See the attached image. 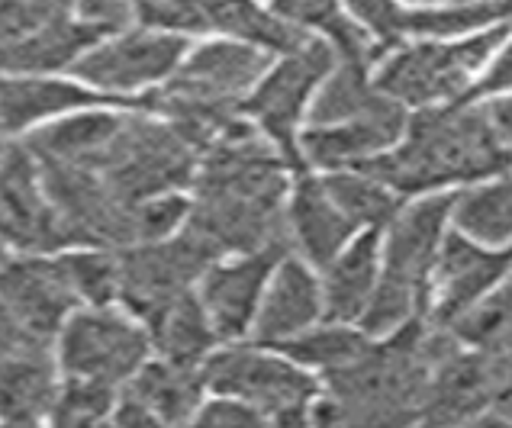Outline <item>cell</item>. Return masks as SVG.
I'll return each instance as SVG.
<instances>
[{
    "label": "cell",
    "instance_id": "obj_9",
    "mask_svg": "<svg viewBox=\"0 0 512 428\" xmlns=\"http://www.w3.org/2000/svg\"><path fill=\"white\" fill-rule=\"evenodd\" d=\"M116 255H120V293H116V303L142 322H152L165 306H171L184 293L197 290L203 271L213 261H219L213 248L184 223L168 239L116 248Z\"/></svg>",
    "mask_w": 512,
    "mask_h": 428
},
{
    "label": "cell",
    "instance_id": "obj_15",
    "mask_svg": "<svg viewBox=\"0 0 512 428\" xmlns=\"http://www.w3.org/2000/svg\"><path fill=\"white\" fill-rule=\"evenodd\" d=\"M406 123L409 110L393 97H384L374 110L355 116V120L300 129V158L310 171L358 168L364 161L393 149L403 139Z\"/></svg>",
    "mask_w": 512,
    "mask_h": 428
},
{
    "label": "cell",
    "instance_id": "obj_40",
    "mask_svg": "<svg viewBox=\"0 0 512 428\" xmlns=\"http://www.w3.org/2000/svg\"><path fill=\"white\" fill-rule=\"evenodd\" d=\"M10 258H13V248H10L4 239H0V271H4V264H7Z\"/></svg>",
    "mask_w": 512,
    "mask_h": 428
},
{
    "label": "cell",
    "instance_id": "obj_34",
    "mask_svg": "<svg viewBox=\"0 0 512 428\" xmlns=\"http://www.w3.org/2000/svg\"><path fill=\"white\" fill-rule=\"evenodd\" d=\"M342 4L351 17L368 29L380 52H390L393 46L409 39V13H413V7L403 4V0H342Z\"/></svg>",
    "mask_w": 512,
    "mask_h": 428
},
{
    "label": "cell",
    "instance_id": "obj_4",
    "mask_svg": "<svg viewBox=\"0 0 512 428\" xmlns=\"http://www.w3.org/2000/svg\"><path fill=\"white\" fill-rule=\"evenodd\" d=\"M512 33V23H493L455 39H409L384 52L374 65V84L406 110L455 103L471 94L474 81Z\"/></svg>",
    "mask_w": 512,
    "mask_h": 428
},
{
    "label": "cell",
    "instance_id": "obj_23",
    "mask_svg": "<svg viewBox=\"0 0 512 428\" xmlns=\"http://www.w3.org/2000/svg\"><path fill=\"white\" fill-rule=\"evenodd\" d=\"M380 277V229H364L326 268H319L323 319L358 326Z\"/></svg>",
    "mask_w": 512,
    "mask_h": 428
},
{
    "label": "cell",
    "instance_id": "obj_7",
    "mask_svg": "<svg viewBox=\"0 0 512 428\" xmlns=\"http://www.w3.org/2000/svg\"><path fill=\"white\" fill-rule=\"evenodd\" d=\"M55 354L62 374L123 387L152 358V338L145 322L129 309L113 303H84L58 329Z\"/></svg>",
    "mask_w": 512,
    "mask_h": 428
},
{
    "label": "cell",
    "instance_id": "obj_3",
    "mask_svg": "<svg viewBox=\"0 0 512 428\" xmlns=\"http://www.w3.org/2000/svg\"><path fill=\"white\" fill-rule=\"evenodd\" d=\"M451 206H455V190L406 197L390 223L380 229V277L358 322L368 335H390L409 319L426 316L429 274L438 245L451 229Z\"/></svg>",
    "mask_w": 512,
    "mask_h": 428
},
{
    "label": "cell",
    "instance_id": "obj_33",
    "mask_svg": "<svg viewBox=\"0 0 512 428\" xmlns=\"http://www.w3.org/2000/svg\"><path fill=\"white\" fill-rule=\"evenodd\" d=\"M116 396H120V387H113V383L65 374V380L58 383L49 422L52 425H65V428L104 425L113 416Z\"/></svg>",
    "mask_w": 512,
    "mask_h": 428
},
{
    "label": "cell",
    "instance_id": "obj_36",
    "mask_svg": "<svg viewBox=\"0 0 512 428\" xmlns=\"http://www.w3.org/2000/svg\"><path fill=\"white\" fill-rule=\"evenodd\" d=\"M190 425H213V428H252V425H268L261 412H255L248 403L236 400V396L213 393V400H203L197 416Z\"/></svg>",
    "mask_w": 512,
    "mask_h": 428
},
{
    "label": "cell",
    "instance_id": "obj_25",
    "mask_svg": "<svg viewBox=\"0 0 512 428\" xmlns=\"http://www.w3.org/2000/svg\"><path fill=\"white\" fill-rule=\"evenodd\" d=\"M107 33L94 23H84L75 13L58 17L13 46L0 49V75H46V71L71 68L78 58Z\"/></svg>",
    "mask_w": 512,
    "mask_h": 428
},
{
    "label": "cell",
    "instance_id": "obj_32",
    "mask_svg": "<svg viewBox=\"0 0 512 428\" xmlns=\"http://www.w3.org/2000/svg\"><path fill=\"white\" fill-rule=\"evenodd\" d=\"M55 255L81 306L116 303V293H120V255H116V248H65V252Z\"/></svg>",
    "mask_w": 512,
    "mask_h": 428
},
{
    "label": "cell",
    "instance_id": "obj_12",
    "mask_svg": "<svg viewBox=\"0 0 512 428\" xmlns=\"http://www.w3.org/2000/svg\"><path fill=\"white\" fill-rule=\"evenodd\" d=\"M512 390L506 364L484 348H467L458 338L432 364L419 422L474 425Z\"/></svg>",
    "mask_w": 512,
    "mask_h": 428
},
{
    "label": "cell",
    "instance_id": "obj_19",
    "mask_svg": "<svg viewBox=\"0 0 512 428\" xmlns=\"http://www.w3.org/2000/svg\"><path fill=\"white\" fill-rule=\"evenodd\" d=\"M287 229H290V248H294V255H300L306 264H313L316 271L326 268L358 232H364L335 203L329 187L323 184V174L310 168L294 174V184H290Z\"/></svg>",
    "mask_w": 512,
    "mask_h": 428
},
{
    "label": "cell",
    "instance_id": "obj_39",
    "mask_svg": "<svg viewBox=\"0 0 512 428\" xmlns=\"http://www.w3.org/2000/svg\"><path fill=\"white\" fill-rule=\"evenodd\" d=\"M409 7H461V4H480V0H403Z\"/></svg>",
    "mask_w": 512,
    "mask_h": 428
},
{
    "label": "cell",
    "instance_id": "obj_17",
    "mask_svg": "<svg viewBox=\"0 0 512 428\" xmlns=\"http://www.w3.org/2000/svg\"><path fill=\"white\" fill-rule=\"evenodd\" d=\"M0 303L29 329L58 335L62 322L81 306L58 255H13L0 271Z\"/></svg>",
    "mask_w": 512,
    "mask_h": 428
},
{
    "label": "cell",
    "instance_id": "obj_27",
    "mask_svg": "<svg viewBox=\"0 0 512 428\" xmlns=\"http://www.w3.org/2000/svg\"><path fill=\"white\" fill-rule=\"evenodd\" d=\"M451 226L490 248H512V171L455 190Z\"/></svg>",
    "mask_w": 512,
    "mask_h": 428
},
{
    "label": "cell",
    "instance_id": "obj_8",
    "mask_svg": "<svg viewBox=\"0 0 512 428\" xmlns=\"http://www.w3.org/2000/svg\"><path fill=\"white\" fill-rule=\"evenodd\" d=\"M335 62H339V55L332 52L329 42L310 39L297 52L277 55L265 71V78L245 97L242 113L277 145V152L287 158V165L297 174L306 171L297 145L300 123L306 120L316 87L323 84Z\"/></svg>",
    "mask_w": 512,
    "mask_h": 428
},
{
    "label": "cell",
    "instance_id": "obj_24",
    "mask_svg": "<svg viewBox=\"0 0 512 428\" xmlns=\"http://www.w3.org/2000/svg\"><path fill=\"white\" fill-rule=\"evenodd\" d=\"M123 387L152 412L155 425H187L194 422L200 403L207 400L203 367L181 364L171 358H149Z\"/></svg>",
    "mask_w": 512,
    "mask_h": 428
},
{
    "label": "cell",
    "instance_id": "obj_22",
    "mask_svg": "<svg viewBox=\"0 0 512 428\" xmlns=\"http://www.w3.org/2000/svg\"><path fill=\"white\" fill-rule=\"evenodd\" d=\"M123 110L110 107H87L68 113L65 120L29 129L23 145L39 165H78V168H97L100 155L107 152L110 139L123 123Z\"/></svg>",
    "mask_w": 512,
    "mask_h": 428
},
{
    "label": "cell",
    "instance_id": "obj_37",
    "mask_svg": "<svg viewBox=\"0 0 512 428\" xmlns=\"http://www.w3.org/2000/svg\"><path fill=\"white\" fill-rule=\"evenodd\" d=\"M512 91V33L500 42V49L490 55V62L480 71V78L474 81L471 94L464 100H484L496 94H509Z\"/></svg>",
    "mask_w": 512,
    "mask_h": 428
},
{
    "label": "cell",
    "instance_id": "obj_1",
    "mask_svg": "<svg viewBox=\"0 0 512 428\" xmlns=\"http://www.w3.org/2000/svg\"><path fill=\"white\" fill-rule=\"evenodd\" d=\"M400 197L467 187L512 171V152L493 136L477 100L409 110L403 139L358 165Z\"/></svg>",
    "mask_w": 512,
    "mask_h": 428
},
{
    "label": "cell",
    "instance_id": "obj_31",
    "mask_svg": "<svg viewBox=\"0 0 512 428\" xmlns=\"http://www.w3.org/2000/svg\"><path fill=\"white\" fill-rule=\"evenodd\" d=\"M319 174H323V184L329 187L335 203L351 216V223L358 229H384L390 223V216L406 200L397 190H390L384 181H377V177H371L361 168L319 171Z\"/></svg>",
    "mask_w": 512,
    "mask_h": 428
},
{
    "label": "cell",
    "instance_id": "obj_30",
    "mask_svg": "<svg viewBox=\"0 0 512 428\" xmlns=\"http://www.w3.org/2000/svg\"><path fill=\"white\" fill-rule=\"evenodd\" d=\"M371 338L374 335H368L361 326H351V322H326L323 319L274 348L284 351L287 358H294L297 364H303L306 371L326 377L332 371H339V367L351 364L355 358H361L364 348L371 345Z\"/></svg>",
    "mask_w": 512,
    "mask_h": 428
},
{
    "label": "cell",
    "instance_id": "obj_26",
    "mask_svg": "<svg viewBox=\"0 0 512 428\" xmlns=\"http://www.w3.org/2000/svg\"><path fill=\"white\" fill-rule=\"evenodd\" d=\"M268 7L287 23L329 42L332 52L339 58H348V62L377 65V58L384 55L368 29L345 10L342 0H271Z\"/></svg>",
    "mask_w": 512,
    "mask_h": 428
},
{
    "label": "cell",
    "instance_id": "obj_29",
    "mask_svg": "<svg viewBox=\"0 0 512 428\" xmlns=\"http://www.w3.org/2000/svg\"><path fill=\"white\" fill-rule=\"evenodd\" d=\"M387 94L374 84V65L348 62L339 58L335 68L316 87V94L306 110V126H332L355 120V116L374 110Z\"/></svg>",
    "mask_w": 512,
    "mask_h": 428
},
{
    "label": "cell",
    "instance_id": "obj_28",
    "mask_svg": "<svg viewBox=\"0 0 512 428\" xmlns=\"http://www.w3.org/2000/svg\"><path fill=\"white\" fill-rule=\"evenodd\" d=\"M145 329H149L155 354L181 361V364L203 367V361L210 358V351L216 345H223L210 326V316H207V309H203L197 290H190L171 306H165L152 322H145Z\"/></svg>",
    "mask_w": 512,
    "mask_h": 428
},
{
    "label": "cell",
    "instance_id": "obj_44",
    "mask_svg": "<svg viewBox=\"0 0 512 428\" xmlns=\"http://www.w3.org/2000/svg\"><path fill=\"white\" fill-rule=\"evenodd\" d=\"M509 280H512V264H509Z\"/></svg>",
    "mask_w": 512,
    "mask_h": 428
},
{
    "label": "cell",
    "instance_id": "obj_41",
    "mask_svg": "<svg viewBox=\"0 0 512 428\" xmlns=\"http://www.w3.org/2000/svg\"><path fill=\"white\" fill-rule=\"evenodd\" d=\"M500 7H503V20L512 23V0H500Z\"/></svg>",
    "mask_w": 512,
    "mask_h": 428
},
{
    "label": "cell",
    "instance_id": "obj_10",
    "mask_svg": "<svg viewBox=\"0 0 512 428\" xmlns=\"http://www.w3.org/2000/svg\"><path fill=\"white\" fill-rule=\"evenodd\" d=\"M187 49V36L139 23L136 29L126 26L120 33H110L94 42L71 65V75L100 94L120 97L139 107V97L129 94L152 91V87L168 81L174 68L181 65V58L187 55Z\"/></svg>",
    "mask_w": 512,
    "mask_h": 428
},
{
    "label": "cell",
    "instance_id": "obj_6",
    "mask_svg": "<svg viewBox=\"0 0 512 428\" xmlns=\"http://www.w3.org/2000/svg\"><path fill=\"white\" fill-rule=\"evenodd\" d=\"M197 161L200 155L194 145L162 116L142 107H126L123 123L94 171L104 177L116 197L139 203L190 190Z\"/></svg>",
    "mask_w": 512,
    "mask_h": 428
},
{
    "label": "cell",
    "instance_id": "obj_20",
    "mask_svg": "<svg viewBox=\"0 0 512 428\" xmlns=\"http://www.w3.org/2000/svg\"><path fill=\"white\" fill-rule=\"evenodd\" d=\"M87 107H136L120 97L100 94L81 81H62L46 75H0V129L23 136L39 123L68 116Z\"/></svg>",
    "mask_w": 512,
    "mask_h": 428
},
{
    "label": "cell",
    "instance_id": "obj_43",
    "mask_svg": "<svg viewBox=\"0 0 512 428\" xmlns=\"http://www.w3.org/2000/svg\"><path fill=\"white\" fill-rule=\"evenodd\" d=\"M133 4H136V10H139V7H145V4H152V0H133Z\"/></svg>",
    "mask_w": 512,
    "mask_h": 428
},
{
    "label": "cell",
    "instance_id": "obj_16",
    "mask_svg": "<svg viewBox=\"0 0 512 428\" xmlns=\"http://www.w3.org/2000/svg\"><path fill=\"white\" fill-rule=\"evenodd\" d=\"M277 258L284 255H226L203 271V277L197 280V297L207 309L219 342L248 338Z\"/></svg>",
    "mask_w": 512,
    "mask_h": 428
},
{
    "label": "cell",
    "instance_id": "obj_38",
    "mask_svg": "<svg viewBox=\"0 0 512 428\" xmlns=\"http://www.w3.org/2000/svg\"><path fill=\"white\" fill-rule=\"evenodd\" d=\"M477 103H480V110H484V120L493 129V136L512 152V91L496 94V97H484Z\"/></svg>",
    "mask_w": 512,
    "mask_h": 428
},
{
    "label": "cell",
    "instance_id": "obj_11",
    "mask_svg": "<svg viewBox=\"0 0 512 428\" xmlns=\"http://www.w3.org/2000/svg\"><path fill=\"white\" fill-rule=\"evenodd\" d=\"M139 23L168 29L178 36H223L258 46L271 55H287L316 39L306 29L287 23L284 17L258 0H152L139 7Z\"/></svg>",
    "mask_w": 512,
    "mask_h": 428
},
{
    "label": "cell",
    "instance_id": "obj_42",
    "mask_svg": "<svg viewBox=\"0 0 512 428\" xmlns=\"http://www.w3.org/2000/svg\"><path fill=\"white\" fill-rule=\"evenodd\" d=\"M7 145H10V136L4 129H0V158H4V152H7Z\"/></svg>",
    "mask_w": 512,
    "mask_h": 428
},
{
    "label": "cell",
    "instance_id": "obj_13",
    "mask_svg": "<svg viewBox=\"0 0 512 428\" xmlns=\"http://www.w3.org/2000/svg\"><path fill=\"white\" fill-rule=\"evenodd\" d=\"M0 239L26 255H55L68 248L62 219L23 142H10L0 158Z\"/></svg>",
    "mask_w": 512,
    "mask_h": 428
},
{
    "label": "cell",
    "instance_id": "obj_35",
    "mask_svg": "<svg viewBox=\"0 0 512 428\" xmlns=\"http://www.w3.org/2000/svg\"><path fill=\"white\" fill-rule=\"evenodd\" d=\"M75 0H0V49L13 46L58 17H68Z\"/></svg>",
    "mask_w": 512,
    "mask_h": 428
},
{
    "label": "cell",
    "instance_id": "obj_21",
    "mask_svg": "<svg viewBox=\"0 0 512 428\" xmlns=\"http://www.w3.org/2000/svg\"><path fill=\"white\" fill-rule=\"evenodd\" d=\"M58 354L55 342H42L0 361V422L39 425L49 422L58 393Z\"/></svg>",
    "mask_w": 512,
    "mask_h": 428
},
{
    "label": "cell",
    "instance_id": "obj_18",
    "mask_svg": "<svg viewBox=\"0 0 512 428\" xmlns=\"http://www.w3.org/2000/svg\"><path fill=\"white\" fill-rule=\"evenodd\" d=\"M316 322H323V287L319 271L306 264L300 255L277 258L268 277V287L261 293L258 313L248 338L258 345H281L287 338L306 332Z\"/></svg>",
    "mask_w": 512,
    "mask_h": 428
},
{
    "label": "cell",
    "instance_id": "obj_14",
    "mask_svg": "<svg viewBox=\"0 0 512 428\" xmlns=\"http://www.w3.org/2000/svg\"><path fill=\"white\" fill-rule=\"evenodd\" d=\"M512 248H490L451 226L429 274L426 290V319L435 326H448L464 309H471L493 287L509 277Z\"/></svg>",
    "mask_w": 512,
    "mask_h": 428
},
{
    "label": "cell",
    "instance_id": "obj_5",
    "mask_svg": "<svg viewBox=\"0 0 512 428\" xmlns=\"http://www.w3.org/2000/svg\"><path fill=\"white\" fill-rule=\"evenodd\" d=\"M203 380L210 393L236 396L261 412L268 425H310L313 403L323 390V380L313 371L284 351L258 342L216 345L203 361Z\"/></svg>",
    "mask_w": 512,
    "mask_h": 428
},
{
    "label": "cell",
    "instance_id": "obj_2",
    "mask_svg": "<svg viewBox=\"0 0 512 428\" xmlns=\"http://www.w3.org/2000/svg\"><path fill=\"white\" fill-rule=\"evenodd\" d=\"M277 55L239 39L216 36L187 49L174 75L139 97V107L162 116L194 145L197 155L242 120L245 97L265 78Z\"/></svg>",
    "mask_w": 512,
    "mask_h": 428
}]
</instances>
